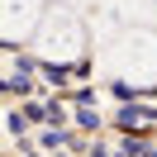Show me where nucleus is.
I'll return each mask as SVG.
<instances>
[{"label":"nucleus","mask_w":157,"mask_h":157,"mask_svg":"<svg viewBox=\"0 0 157 157\" xmlns=\"http://www.w3.org/2000/svg\"><path fill=\"white\" fill-rule=\"evenodd\" d=\"M100 57L114 76L133 86H157V33L147 29H109L100 43Z\"/></svg>","instance_id":"1"},{"label":"nucleus","mask_w":157,"mask_h":157,"mask_svg":"<svg viewBox=\"0 0 157 157\" xmlns=\"http://www.w3.org/2000/svg\"><path fill=\"white\" fill-rule=\"evenodd\" d=\"M33 52L48 57V62H76L86 52V29L76 24V14L48 10L43 24H38V33H33Z\"/></svg>","instance_id":"2"},{"label":"nucleus","mask_w":157,"mask_h":157,"mask_svg":"<svg viewBox=\"0 0 157 157\" xmlns=\"http://www.w3.org/2000/svg\"><path fill=\"white\" fill-rule=\"evenodd\" d=\"M43 24V10L38 0H5V38H29V33H38Z\"/></svg>","instance_id":"3"}]
</instances>
